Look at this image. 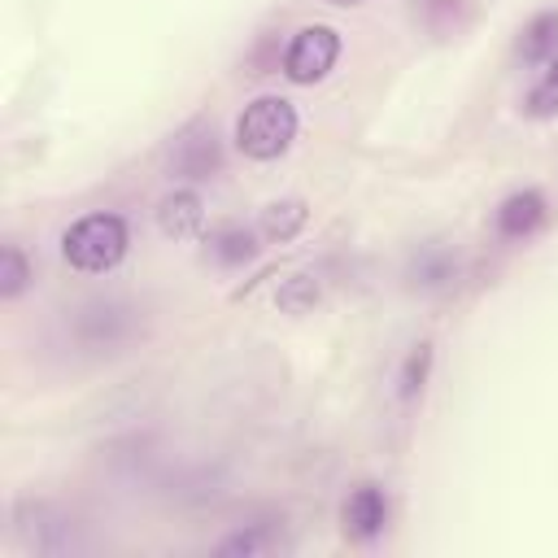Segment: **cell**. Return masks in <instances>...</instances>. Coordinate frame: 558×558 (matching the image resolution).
<instances>
[{"label":"cell","instance_id":"obj_1","mask_svg":"<svg viewBox=\"0 0 558 558\" xmlns=\"http://www.w3.org/2000/svg\"><path fill=\"white\" fill-rule=\"evenodd\" d=\"M292 135H296V109L283 96H257L235 118V144H240V153H248L257 161L279 157L292 144Z\"/></svg>","mask_w":558,"mask_h":558},{"label":"cell","instance_id":"obj_2","mask_svg":"<svg viewBox=\"0 0 558 558\" xmlns=\"http://www.w3.org/2000/svg\"><path fill=\"white\" fill-rule=\"evenodd\" d=\"M61 253L78 270H109L126 253V222L118 214H87L61 235Z\"/></svg>","mask_w":558,"mask_h":558},{"label":"cell","instance_id":"obj_3","mask_svg":"<svg viewBox=\"0 0 558 558\" xmlns=\"http://www.w3.org/2000/svg\"><path fill=\"white\" fill-rule=\"evenodd\" d=\"M340 57V35L331 26H301L283 52V70L292 83H318Z\"/></svg>","mask_w":558,"mask_h":558},{"label":"cell","instance_id":"obj_4","mask_svg":"<svg viewBox=\"0 0 558 558\" xmlns=\"http://www.w3.org/2000/svg\"><path fill=\"white\" fill-rule=\"evenodd\" d=\"M384 519H388V497L375 488V484H357L344 506H340V527L349 541H371L384 532Z\"/></svg>","mask_w":558,"mask_h":558},{"label":"cell","instance_id":"obj_5","mask_svg":"<svg viewBox=\"0 0 558 558\" xmlns=\"http://www.w3.org/2000/svg\"><path fill=\"white\" fill-rule=\"evenodd\" d=\"M170 166H174L179 174H192V179L209 174V170L218 166V144H214V131H209V126H192V131H183V135L174 140Z\"/></svg>","mask_w":558,"mask_h":558},{"label":"cell","instance_id":"obj_6","mask_svg":"<svg viewBox=\"0 0 558 558\" xmlns=\"http://www.w3.org/2000/svg\"><path fill=\"white\" fill-rule=\"evenodd\" d=\"M205 209H201V196L196 192H170L161 205H157V222L166 235H192L201 227Z\"/></svg>","mask_w":558,"mask_h":558},{"label":"cell","instance_id":"obj_7","mask_svg":"<svg viewBox=\"0 0 558 558\" xmlns=\"http://www.w3.org/2000/svg\"><path fill=\"white\" fill-rule=\"evenodd\" d=\"M541 214H545V201H541L536 192H514V196L501 201L497 227H501L506 235H523V231H532V227L541 222Z\"/></svg>","mask_w":558,"mask_h":558},{"label":"cell","instance_id":"obj_8","mask_svg":"<svg viewBox=\"0 0 558 558\" xmlns=\"http://www.w3.org/2000/svg\"><path fill=\"white\" fill-rule=\"evenodd\" d=\"M301 222H305V201H296V196L270 201V205L262 209V231H266L270 240H288V235H296Z\"/></svg>","mask_w":558,"mask_h":558},{"label":"cell","instance_id":"obj_9","mask_svg":"<svg viewBox=\"0 0 558 558\" xmlns=\"http://www.w3.org/2000/svg\"><path fill=\"white\" fill-rule=\"evenodd\" d=\"M523 57L527 61H549L558 52V13H536L523 31Z\"/></svg>","mask_w":558,"mask_h":558},{"label":"cell","instance_id":"obj_10","mask_svg":"<svg viewBox=\"0 0 558 558\" xmlns=\"http://www.w3.org/2000/svg\"><path fill=\"white\" fill-rule=\"evenodd\" d=\"M527 113H536V118H549V113H558V52L545 61V74H541V83L527 92Z\"/></svg>","mask_w":558,"mask_h":558},{"label":"cell","instance_id":"obj_11","mask_svg":"<svg viewBox=\"0 0 558 558\" xmlns=\"http://www.w3.org/2000/svg\"><path fill=\"white\" fill-rule=\"evenodd\" d=\"M26 283V257L17 253V244H4V270H0V292L13 296Z\"/></svg>","mask_w":558,"mask_h":558},{"label":"cell","instance_id":"obj_12","mask_svg":"<svg viewBox=\"0 0 558 558\" xmlns=\"http://www.w3.org/2000/svg\"><path fill=\"white\" fill-rule=\"evenodd\" d=\"M253 253V240H248V231H222L218 235V257H227V262H240V257H248Z\"/></svg>","mask_w":558,"mask_h":558},{"label":"cell","instance_id":"obj_13","mask_svg":"<svg viewBox=\"0 0 558 558\" xmlns=\"http://www.w3.org/2000/svg\"><path fill=\"white\" fill-rule=\"evenodd\" d=\"M314 292H318V288H314V279H310V275H296V279L283 288L279 305H288V310H301L305 301H314Z\"/></svg>","mask_w":558,"mask_h":558},{"label":"cell","instance_id":"obj_14","mask_svg":"<svg viewBox=\"0 0 558 558\" xmlns=\"http://www.w3.org/2000/svg\"><path fill=\"white\" fill-rule=\"evenodd\" d=\"M257 549H270V541L262 532H248V536H231L222 541V554H257Z\"/></svg>","mask_w":558,"mask_h":558},{"label":"cell","instance_id":"obj_15","mask_svg":"<svg viewBox=\"0 0 558 558\" xmlns=\"http://www.w3.org/2000/svg\"><path fill=\"white\" fill-rule=\"evenodd\" d=\"M331 4H362V0H331Z\"/></svg>","mask_w":558,"mask_h":558}]
</instances>
